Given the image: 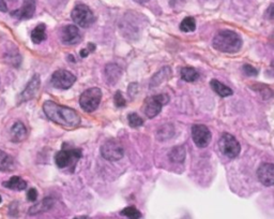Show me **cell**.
Returning <instances> with one entry per match:
<instances>
[{
  "mask_svg": "<svg viewBox=\"0 0 274 219\" xmlns=\"http://www.w3.org/2000/svg\"><path fill=\"white\" fill-rule=\"evenodd\" d=\"M88 54H90V52H89V49L88 48H85V49H81L80 51V57H87Z\"/></svg>",
  "mask_w": 274,
  "mask_h": 219,
  "instance_id": "836d02e7",
  "label": "cell"
},
{
  "mask_svg": "<svg viewBox=\"0 0 274 219\" xmlns=\"http://www.w3.org/2000/svg\"><path fill=\"white\" fill-rule=\"evenodd\" d=\"M270 42H271V44L274 46V33L270 36Z\"/></svg>",
  "mask_w": 274,
  "mask_h": 219,
  "instance_id": "d590c367",
  "label": "cell"
},
{
  "mask_svg": "<svg viewBox=\"0 0 274 219\" xmlns=\"http://www.w3.org/2000/svg\"><path fill=\"white\" fill-rule=\"evenodd\" d=\"M54 204H55V201H54L53 198H50V197L44 198L43 200H41L39 203H36L35 205L31 206V208L28 211V214L31 215V216L42 214V213L47 212V211L52 209Z\"/></svg>",
  "mask_w": 274,
  "mask_h": 219,
  "instance_id": "9a60e30c",
  "label": "cell"
},
{
  "mask_svg": "<svg viewBox=\"0 0 274 219\" xmlns=\"http://www.w3.org/2000/svg\"><path fill=\"white\" fill-rule=\"evenodd\" d=\"M266 17L271 21H274V3L271 4L268 10L266 11Z\"/></svg>",
  "mask_w": 274,
  "mask_h": 219,
  "instance_id": "d6a6232c",
  "label": "cell"
},
{
  "mask_svg": "<svg viewBox=\"0 0 274 219\" xmlns=\"http://www.w3.org/2000/svg\"><path fill=\"white\" fill-rule=\"evenodd\" d=\"M101 155L110 161H117L123 157L124 149L116 140H108L101 146Z\"/></svg>",
  "mask_w": 274,
  "mask_h": 219,
  "instance_id": "ba28073f",
  "label": "cell"
},
{
  "mask_svg": "<svg viewBox=\"0 0 274 219\" xmlns=\"http://www.w3.org/2000/svg\"><path fill=\"white\" fill-rule=\"evenodd\" d=\"M243 72L248 77H255V76H257V74H258L257 69H255L251 65H244L243 66Z\"/></svg>",
  "mask_w": 274,
  "mask_h": 219,
  "instance_id": "4dcf8cb0",
  "label": "cell"
},
{
  "mask_svg": "<svg viewBox=\"0 0 274 219\" xmlns=\"http://www.w3.org/2000/svg\"><path fill=\"white\" fill-rule=\"evenodd\" d=\"M27 198H28L29 201H33V202L37 201V199H38V192H37V190L35 188L29 189L27 191Z\"/></svg>",
  "mask_w": 274,
  "mask_h": 219,
  "instance_id": "1f68e13d",
  "label": "cell"
},
{
  "mask_svg": "<svg viewBox=\"0 0 274 219\" xmlns=\"http://www.w3.org/2000/svg\"><path fill=\"white\" fill-rule=\"evenodd\" d=\"M36 12V0H24V3L20 9L11 12V16L17 20H28L33 17Z\"/></svg>",
  "mask_w": 274,
  "mask_h": 219,
  "instance_id": "4fadbf2b",
  "label": "cell"
},
{
  "mask_svg": "<svg viewBox=\"0 0 274 219\" xmlns=\"http://www.w3.org/2000/svg\"><path fill=\"white\" fill-rule=\"evenodd\" d=\"M76 77L68 70H57L53 73L50 83L55 88L68 89L75 83Z\"/></svg>",
  "mask_w": 274,
  "mask_h": 219,
  "instance_id": "9c48e42d",
  "label": "cell"
},
{
  "mask_svg": "<svg viewBox=\"0 0 274 219\" xmlns=\"http://www.w3.org/2000/svg\"><path fill=\"white\" fill-rule=\"evenodd\" d=\"M241 46V37L232 30H221L213 39V47L223 53H237Z\"/></svg>",
  "mask_w": 274,
  "mask_h": 219,
  "instance_id": "7a4b0ae2",
  "label": "cell"
},
{
  "mask_svg": "<svg viewBox=\"0 0 274 219\" xmlns=\"http://www.w3.org/2000/svg\"><path fill=\"white\" fill-rule=\"evenodd\" d=\"M219 147L221 153L229 159L238 157L241 152L240 143L235 137L229 133H223L219 140Z\"/></svg>",
  "mask_w": 274,
  "mask_h": 219,
  "instance_id": "5b68a950",
  "label": "cell"
},
{
  "mask_svg": "<svg viewBox=\"0 0 274 219\" xmlns=\"http://www.w3.org/2000/svg\"><path fill=\"white\" fill-rule=\"evenodd\" d=\"M72 20L76 25H78L79 27L87 28L94 23L95 16L93 12L90 10V8L86 4H78L76 7L72 10L71 13Z\"/></svg>",
  "mask_w": 274,
  "mask_h": 219,
  "instance_id": "8992f818",
  "label": "cell"
},
{
  "mask_svg": "<svg viewBox=\"0 0 274 219\" xmlns=\"http://www.w3.org/2000/svg\"><path fill=\"white\" fill-rule=\"evenodd\" d=\"M46 26L44 24L38 25L33 30V33H31V40H33V42L36 43V44H40L41 42L46 40Z\"/></svg>",
  "mask_w": 274,
  "mask_h": 219,
  "instance_id": "ffe728a7",
  "label": "cell"
},
{
  "mask_svg": "<svg viewBox=\"0 0 274 219\" xmlns=\"http://www.w3.org/2000/svg\"><path fill=\"white\" fill-rule=\"evenodd\" d=\"M15 169V161L12 156L0 149V171L11 172Z\"/></svg>",
  "mask_w": 274,
  "mask_h": 219,
  "instance_id": "ac0fdd59",
  "label": "cell"
},
{
  "mask_svg": "<svg viewBox=\"0 0 274 219\" xmlns=\"http://www.w3.org/2000/svg\"><path fill=\"white\" fill-rule=\"evenodd\" d=\"M1 200H2V199H1V197H0V203H1Z\"/></svg>",
  "mask_w": 274,
  "mask_h": 219,
  "instance_id": "74e56055",
  "label": "cell"
},
{
  "mask_svg": "<svg viewBox=\"0 0 274 219\" xmlns=\"http://www.w3.org/2000/svg\"><path fill=\"white\" fill-rule=\"evenodd\" d=\"M127 121H129L130 126L133 127V128L141 127V126H143V124H144L143 118L136 113L129 114V116H127Z\"/></svg>",
  "mask_w": 274,
  "mask_h": 219,
  "instance_id": "4316f807",
  "label": "cell"
},
{
  "mask_svg": "<svg viewBox=\"0 0 274 219\" xmlns=\"http://www.w3.org/2000/svg\"><path fill=\"white\" fill-rule=\"evenodd\" d=\"M135 1L138 2V3H146V2L150 1V0H135Z\"/></svg>",
  "mask_w": 274,
  "mask_h": 219,
  "instance_id": "8d00e7d4",
  "label": "cell"
},
{
  "mask_svg": "<svg viewBox=\"0 0 274 219\" xmlns=\"http://www.w3.org/2000/svg\"><path fill=\"white\" fill-rule=\"evenodd\" d=\"M82 156V152L79 148L68 147L67 144H63L62 149L55 156V164L59 169H66L74 167Z\"/></svg>",
  "mask_w": 274,
  "mask_h": 219,
  "instance_id": "3957f363",
  "label": "cell"
},
{
  "mask_svg": "<svg viewBox=\"0 0 274 219\" xmlns=\"http://www.w3.org/2000/svg\"><path fill=\"white\" fill-rule=\"evenodd\" d=\"M11 137L13 142H22L27 137V128L22 122H16L11 128Z\"/></svg>",
  "mask_w": 274,
  "mask_h": 219,
  "instance_id": "e0dca14e",
  "label": "cell"
},
{
  "mask_svg": "<svg viewBox=\"0 0 274 219\" xmlns=\"http://www.w3.org/2000/svg\"><path fill=\"white\" fill-rule=\"evenodd\" d=\"M43 111L47 118L61 126L74 128L80 124V116L78 112L54 101L44 102Z\"/></svg>",
  "mask_w": 274,
  "mask_h": 219,
  "instance_id": "6da1fadb",
  "label": "cell"
},
{
  "mask_svg": "<svg viewBox=\"0 0 274 219\" xmlns=\"http://www.w3.org/2000/svg\"><path fill=\"white\" fill-rule=\"evenodd\" d=\"M2 185H3V187H5V188H9L12 190H17V191H22L27 188L26 181L18 176H12L9 180L4 181Z\"/></svg>",
  "mask_w": 274,
  "mask_h": 219,
  "instance_id": "d6986e66",
  "label": "cell"
},
{
  "mask_svg": "<svg viewBox=\"0 0 274 219\" xmlns=\"http://www.w3.org/2000/svg\"><path fill=\"white\" fill-rule=\"evenodd\" d=\"M88 49H89V52H90V53L94 51L95 45L93 44V43H89V44H88Z\"/></svg>",
  "mask_w": 274,
  "mask_h": 219,
  "instance_id": "e575fe53",
  "label": "cell"
},
{
  "mask_svg": "<svg viewBox=\"0 0 274 219\" xmlns=\"http://www.w3.org/2000/svg\"><path fill=\"white\" fill-rule=\"evenodd\" d=\"M196 29V21L194 17H186L180 24V30L183 33H192Z\"/></svg>",
  "mask_w": 274,
  "mask_h": 219,
  "instance_id": "d4e9b609",
  "label": "cell"
},
{
  "mask_svg": "<svg viewBox=\"0 0 274 219\" xmlns=\"http://www.w3.org/2000/svg\"><path fill=\"white\" fill-rule=\"evenodd\" d=\"M121 74H122V70L118 65L115 64H110L105 67V78H106V82L110 84H115L117 83Z\"/></svg>",
  "mask_w": 274,
  "mask_h": 219,
  "instance_id": "2e32d148",
  "label": "cell"
},
{
  "mask_svg": "<svg viewBox=\"0 0 274 219\" xmlns=\"http://www.w3.org/2000/svg\"><path fill=\"white\" fill-rule=\"evenodd\" d=\"M170 68L169 67H165L163 69H161L160 71H158L156 76L152 78L151 80V83H150V87H156L158 84H161L163 81L167 80L170 77Z\"/></svg>",
  "mask_w": 274,
  "mask_h": 219,
  "instance_id": "7402d4cb",
  "label": "cell"
},
{
  "mask_svg": "<svg viewBox=\"0 0 274 219\" xmlns=\"http://www.w3.org/2000/svg\"><path fill=\"white\" fill-rule=\"evenodd\" d=\"M102 99V91L99 87H92L80 95L79 104L87 113H92L99 108Z\"/></svg>",
  "mask_w": 274,
  "mask_h": 219,
  "instance_id": "277c9868",
  "label": "cell"
},
{
  "mask_svg": "<svg viewBox=\"0 0 274 219\" xmlns=\"http://www.w3.org/2000/svg\"><path fill=\"white\" fill-rule=\"evenodd\" d=\"M115 104H116L117 106H119V108H122V106H125V99L122 97V93H121L120 91H117L116 92V95H115Z\"/></svg>",
  "mask_w": 274,
  "mask_h": 219,
  "instance_id": "f546056e",
  "label": "cell"
},
{
  "mask_svg": "<svg viewBox=\"0 0 274 219\" xmlns=\"http://www.w3.org/2000/svg\"><path fill=\"white\" fill-rule=\"evenodd\" d=\"M210 85H211L212 87V89L218 93L219 96L223 97V98H225V97H228V96H232L234 91L232 90V88H229L228 86L224 85V84H222L221 82H219L218 80H212L211 82H210Z\"/></svg>",
  "mask_w": 274,
  "mask_h": 219,
  "instance_id": "44dd1931",
  "label": "cell"
},
{
  "mask_svg": "<svg viewBox=\"0 0 274 219\" xmlns=\"http://www.w3.org/2000/svg\"><path fill=\"white\" fill-rule=\"evenodd\" d=\"M199 78L198 72L196 71V69L191 68V67H186L181 69V79L186 82H195V81Z\"/></svg>",
  "mask_w": 274,
  "mask_h": 219,
  "instance_id": "603a6c76",
  "label": "cell"
},
{
  "mask_svg": "<svg viewBox=\"0 0 274 219\" xmlns=\"http://www.w3.org/2000/svg\"><path fill=\"white\" fill-rule=\"evenodd\" d=\"M257 177L263 185L270 187L274 185V165L261 164L257 169Z\"/></svg>",
  "mask_w": 274,
  "mask_h": 219,
  "instance_id": "7c38bea8",
  "label": "cell"
},
{
  "mask_svg": "<svg viewBox=\"0 0 274 219\" xmlns=\"http://www.w3.org/2000/svg\"><path fill=\"white\" fill-rule=\"evenodd\" d=\"M120 214L122 216L127 217V218H134V219L142 218V213L139 212L136 208H134V206H127V208H125L124 210L120 212Z\"/></svg>",
  "mask_w": 274,
  "mask_h": 219,
  "instance_id": "484cf974",
  "label": "cell"
},
{
  "mask_svg": "<svg viewBox=\"0 0 274 219\" xmlns=\"http://www.w3.org/2000/svg\"><path fill=\"white\" fill-rule=\"evenodd\" d=\"M186 158V148L183 146H176L169 152V159L173 162H182Z\"/></svg>",
  "mask_w": 274,
  "mask_h": 219,
  "instance_id": "cb8c5ba5",
  "label": "cell"
},
{
  "mask_svg": "<svg viewBox=\"0 0 274 219\" xmlns=\"http://www.w3.org/2000/svg\"><path fill=\"white\" fill-rule=\"evenodd\" d=\"M192 137L197 147L203 148L209 145L211 142V132L205 125H194L192 127Z\"/></svg>",
  "mask_w": 274,
  "mask_h": 219,
  "instance_id": "30bf717a",
  "label": "cell"
},
{
  "mask_svg": "<svg viewBox=\"0 0 274 219\" xmlns=\"http://www.w3.org/2000/svg\"><path fill=\"white\" fill-rule=\"evenodd\" d=\"M17 0H0V11L5 13L10 10V4H13Z\"/></svg>",
  "mask_w": 274,
  "mask_h": 219,
  "instance_id": "f1b7e54d",
  "label": "cell"
},
{
  "mask_svg": "<svg viewBox=\"0 0 274 219\" xmlns=\"http://www.w3.org/2000/svg\"><path fill=\"white\" fill-rule=\"evenodd\" d=\"M81 39L79 29L75 25H68L61 30V40L65 44L72 45L78 43Z\"/></svg>",
  "mask_w": 274,
  "mask_h": 219,
  "instance_id": "5bb4252c",
  "label": "cell"
},
{
  "mask_svg": "<svg viewBox=\"0 0 274 219\" xmlns=\"http://www.w3.org/2000/svg\"><path fill=\"white\" fill-rule=\"evenodd\" d=\"M174 130L171 125H166V126H163L161 129L157 130V139L160 141H165L166 139H169L170 136H173L171 134H168V131Z\"/></svg>",
  "mask_w": 274,
  "mask_h": 219,
  "instance_id": "83f0119b",
  "label": "cell"
},
{
  "mask_svg": "<svg viewBox=\"0 0 274 219\" xmlns=\"http://www.w3.org/2000/svg\"><path fill=\"white\" fill-rule=\"evenodd\" d=\"M40 85H41V81H40V77L38 74H35L33 77V79L30 80V82L27 84V86L25 87V89L22 91V93L20 95V99H18V102H26L28 100L33 99L37 92L39 91L40 89Z\"/></svg>",
  "mask_w": 274,
  "mask_h": 219,
  "instance_id": "8fae6325",
  "label": "cell"
},
{
  "mask_svg": "<svg viewBox=\"0 0 274 219\" xmlns=\"http://www.w3.org/2000/svg\"><path fill=\"white\" fill-rule=\"evenodd\" d=\"M168 102H169V97L167 95H165V93L149 97L146 99L145 101V114L149 118H154L157 114H160L163 105L167 104Z\"/></svg>",
  "mask_w": 274,
  "mask_h": 219,
  "instance_id": "52a82bcc",
  "label": "cell"
}]
</instances>
